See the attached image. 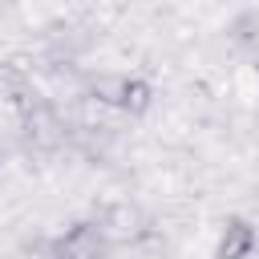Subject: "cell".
Segmentation results:
<instances>
[{
	"label": "cell",
	"instance_id": "6da1fadb",
	"mask_svg": "<svg viewBox=\"0 0 259 259\" xmlns=\"http://www.w3.org/2000/svg\"><path fill=\"white\" fill-rule=\"evenodd\" d=\"M53 255L57 259H109V239L93 223H77L57 239Z\"/></svg>",
	"mask_w": 259,
	"mask_h": 259
},
{
	"label": "cell",
	"instance_id": "7a4b0ae2",
	"mask_svg": "<svg viewBox=\"0 0 259 259\" xmlns=\"http://www.w3.org/2000/svg\"><path fill=\"white\" fill-rule=\"evenodd\" d=\"M255 243H259L255 227H251L243 214H231V219L223 223V231H219V243H214V259H251Z\"/></svg>",
	"mask_w": 259,
	"mask_h": 259
},
{
	"label": "cell",
	"instance_id": "3957f363",
	"mask_svg": "<svg viewBox=\"0 0 259 259\" xmlns=\"http://www.w3.org/2000/svg\"><path fill=\"white\" fill-rule=\"evenodd\" d=\"M150 105H154V85L146 77H125V89H121V105L117 109H125L130 117H142Z\"/></svg>",
	"mask_w": 259,
	"mask_h": 259
},
{
	"label": "cell",
	"instance_id": "277c9868",
	"mask_svg": "<svg viewBox=\"0 0 259 259\" xmlns=\"http://www.w3.org/2000/svg\"><path fill=\"white\" fill-rule=\"evenodd\" d=\"M121 89H125V77H121V73H101V77L89 85V93H93L101 105H121Z\"/></svg>",
	"mask_w": 259,
	"mask_h": 259
},
{
	"label": "cell",
	"instance_id": "5b68a950",
	"mask_svg": "<svg viewBox=\"0 0 259 259\" xmlns=\"http://www.w3.org/2000/svg\"><path fill=\"white\" fill-rule=\"evenodd\" d=\"M28 93V77L16 65H0V101H20Z\"/></svg>",
	"mask_w": 259,
	"mask_h": 259
},
{
	"label": "cell",
	"instance_id": "8992f818",
	"mask_svg": "<svg viewBox=\"0 0 259 259\" xmlns=\"http://www.w3.org/2000/svg\"><path fill=\"white\" fill-rule=\"evenodd\" d=\"M0 170H4V154H0Z\"/></svg>",
	"mask_w": 259,
	"mask_h": 259
}]
</instances>
